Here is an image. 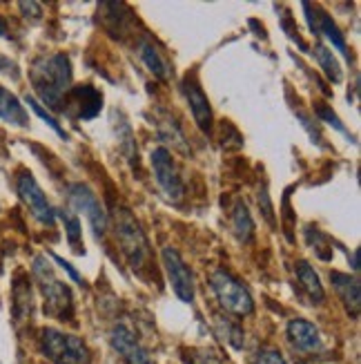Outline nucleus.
<instances>
[{
	"label": "nucleus",
	"mask_w": 361,
	"mask_h": 364,
	"mask_svg": "<svg viewBox=\"0 0 361 364\" xmlns=\"http://www.w3.org/2000/svg\"><path fill=\"white\" fill-rule=\"evenodd\" d=\"M114 230H116V240H118L123 255L134 268V273L140 279L156 277L154 252L148 242V235L143 226L138 224V219L128 208L114 210Z\"/></svg>",
	"instance_id": "f257e3e1"
},
{
	"label": "nucleus",
	"mask_w": 361,
	"mask_h": 364,
	"mask_svg": "<svg viewBox=\"0 0 361 364\" xmlns=\"http://www.w3.org/2000/svg\"><path fill=\"white\" fill-rule=\"evenodd\" d=\"M31 85L43 103L62 112L65 94L72 90V63L65 54H52L36 60L29 70Z\"/></svg>",
	"instance_id": "f03ea898"
},
{
	"label": "nucleus",
	"mask_w": 361,
	"mask_h": 364,
	"mask_svg": "<svg viewBox=\"0 0 361 364\" xmlns=\"http://www.w3.org/2000/svg\"><path fill=\"white\" fill-rule=\"evenodd\" d=\"M34 275L38 279V287L45 297V313L56 320H70L74 311V299L70 287H65L60 279H56L52 266L45 257L34 259Z\"/></svg>",
	"instance_id": "7ed1b4c3"
},
{
	"label": "nucleus",
	"mask_w": 361,
	"mask_h": 364,
	"mask_svg": "<svg viewBox=\"0 0 361 364\" xmlns=\"http://www.w3.org/2000/svg\"><path fill=\"white\" fill-rule=\"evenodd\" d=\"M40 349L54 364H89L91 353L87 344L70 333H62L56 328H43Z\"/></svg>",
	"instance_id": "20e7f679"
},
{
	"label": "nucleus",
	"mask_w": 361,
	"mask_h": 364,
	"mask_svg": "<svg viewBox=\"0 0 361 364\" xmlns=\"http://www.w3.org/2000/svg\"><path fill=\"white\" fill-rule=\"evenodd\" d=\"M210 284H212V291L218 299V304H221L228 313L237 315V318H245V315L255 311L252 295L248 293V289L241 282L234 279L228 271H223V268H218V271L212 273Z\"/></svg>",
	"instance_id": "39448f33"
},
{
	"label": "nucleus",
	"mask_w": 361,
	"mask_h": 364,
	"mask_svg": "<svg viewBox=\"0 0 361 364\" xmlns=\"http://www.w3.org/2000/svg\"><path fill=\"white\" fill-rule=\"evenodd\" d=\"M70 201L74 205V210L78 213H83L89 221V226H91V232L96 240H103L105 232H107V215L103 210V203L99 201V197L91 193V190L83 183H74L70 186Z\"/></svg>",
	"instance_id": "423d86ee"
},
{
	"label": "nucleus",
	"mask_w": 361,
	"mask_h": 364,
	"mask_svg": "<svg viewBox=\"0 0 361 364\" xmlns=\"http://www.w3.org/2000/svg\"><path fill=\"white\" fill-rule=\"evenodd\" d=\"M16 188H18V195L25 201L27 208L31 210V215H34L40 221V224L54 226L56 210L50 205V201H47V197L43 193V188L36 183L34 175H31L29 170H21L18 172V179H16Z\"/></svg>",
	"instance_id": "0eeeda50"
},
{
	"label": "nucleus",
	"mask_w": 361,
	"mask_h": 364,
	"mask_svg": "<svg viewBox=\"0 0 361 364\" xmlns=\"http://www.w3.org/2000/svg\"><path fill=\"white\" fill-rule=\"evenodd\" d=\"M161 259H163L165 273H167V279L172 284L174 295L181 299V302H192L194 299V275L190 268H187V264L181 259L179 250L172 246H165L161 252Z\"/></svg>",
	"instance_id": "6e6552de"
},
{
	"label": "nucleus",
	"mask_w": 361,
	"mask_h": 364,
	"mask_svg": "<svg viewBox=\"0 0 361 364\" xmlns=\"http://www.w3.org/2000/svg\"><path fill=\"white\" fill-rule=\"evenodd\" d=\"M152 168H154V177L159 181V186L163 188V193L172 199V201H181L183 197V181H181V172L177 168L174 156H172L165 148H156L152 150Z\"/></svg>",
	"instance_id": "1a4fd4ad"
},
{
	"label": "nucleus",
	"mask_w": 361,
	"mask_h": 364,
	"mask_svg": "<svg viewBox=\"0 0 361 364\" xmlns=\"http://www.w3.org/2000/svg\"><path fill=\"white\" fill-rule=\"evenodd\" d=\"M103 107V94L91 87V85H78L65 94V101H62V112H70L76 119L89 121L94 119Z\"/></svg>",
	"instance_id": "9d476101"
},
{
	"label": "nucleus",
	"mask_w": 361,
	"mask_h": 364,
	"mask_svg": "<svg viewBox=\"0 0 361 364\" xmlns=\"http://www.w3.org/2000/svg\"><path fill=\"white\" fill-rule=\"evenodd\" d=\"M181 92H183V97L187 101V105H190V112L199 125V130L201 132H206V134H212V107H210V101L206 97V92L201 90L199 81L194 76L187 74L183 78V83H181Z\"/></svg>",
	"instance_id": "9b49d317"
},
{
	"label": "nucleus",
	"mask_w": 361,
	"mask_h": 364,
	"mask_svg": "<svg viewBox=\"0 0 361 364\" xmlns=\"http://www.w3.org/2000/svg\"><path fill=\"white\" fill-rule=\"evenodd\" d=\"M109 344H112L114 353L121 358V364H154L128 326H114V331L109 333Z\"/></svg>",
	"instance_id": "f8f14e48"
},
{
	"label": "nucleus",
	"mask_w": 361,
	"mask_h": 364,
	"mask_svg": "<svg viewBox=\"0 0 361 364\" xmlns=\"http://www.w3.org/2000/svg\"><path fill=\"white\" fill-rule=\"evenodd\" d=\"M288 340L299 353H319L321 351V333L319 328L308 320H292L288 324Z\"/></svg>",
	"instance_id": "ddd939ff"
},
{
	"label": "nucleus",
	"mask_w": 361,
	"mask_h": 364,
	"mask_svg": "<svg viewBox=\"0 0 361 364\" xmlns=\"http://www.w3.org/2000/svg\"><path fill=\"white\" fill-rule=\"evenodd\" d=\"M331 282L333 287L341 299L343 309H346L348 315L352 318H359V311H361V289H359V277H350V275H343L339 271L331 273Z\"/></svg>",
	"instance_id": "4468645a"
},
{
	"label": "nucleus",
	"mask_w": 361,
	"mask_h": 364,
	"mask_svg": "<svg viewBox=\"0 0 361 364\" xmlns=\"http://www.w3.org/2000/svg\"><path fill=\"white\" fill-rule=\"evenodd\" d=\"M294 273H296V282H299V287L308 295L310 304H315V306L323 304L326 291L321 287V279H319L317 271L310 266V262L308 259H299V262H296V266H294Z\"/></svg>",
	"instance_id": "2eb2a0df"
},
{
	"label": "nucleus",
	"mask_w": 361,
	"mask_h": 364,
	"mask_svg": "<svg viewBox=\"0 0 361 364\" xmlns=\"http://www.w3.org/2000/svg\"><path fill=\"white\" fill-rule=\"evenodd\" d=\"M0 119L11 125H18V128H27L29 125V117L23 103L5 87H0Z\"/></svg>",
	"instance_id": "dca6fc26"
},
{
	"label": "nucleus",
	"mask_w": 361,
	"mask_h": 364,
	"mask_svg": "<svg viewBox=\"0 0 361 364\" xmlns=\"http://www.w3.org/2000/svg\"><path fill=\"white\" fill-rule=\"evenodd\" d=\"M317 34H323L328 41H331L343 58H350V52L346 47V38H343V34L339 31V27L335 25V21L331 18V16L319 7H317Z\"/></svg>",
	"instance_id": "f3484780"
},
{
	"label": "nucleus",
	"mask_w": 361,
	"mask_h": 364,
	"mask_svg": "<svg viewBox=\"0 0 361 364\" xmlns=\"http://www.w3.org/2000/svg\"><path fill=\"white\" fill-rule=\"evenodd\" d=\"M232 230L239 242H245V244L252 242L255 224H252V217H250V210L245 208L243 201H237L232 208Z\"/></svg>",
	"instance_id": "a211bd4d"
},
{
	"label": "nucleus",
	"mask_w": 361,
	"mask_h": 364,
	"mask_svg": "<svg viewBox=\"0 0 361 364\" xmlns=\"http://www.w3.org/2000/svg\"><path fill=\"white\" fill-rule=\"evenodd\" d=\"M138 54H140V60L145 63V68L159 78H167V63L165 58L161 56V52L156 50V45L150 43V41H140L138 43Z\"/></svg>",
	"instance_id": "6ab92c4d"
},
{
	"label": "nucleus",
	"mask_w": 361,
	"mask_h": 364,
	"mask_svg": "<svg viewBox=\"0 0 361 364\" xmlns=\"http://www.w3.org/2000/svg\"><path fill=\"white\" fill-rule=\"evenodd\" d=\"M315 58L319 60V65H321V70L326 72V76L331 78V83H341V68H339V60L333 56V52L328 50L326 45H317L315 47Z\"/></svg>",
	"instance_id": "aec40b11"
},
{
	"label": "nucleus",
	"mask_w": 361,
	"mask_h": 364,
	"mask_svg": "<svg viewBox=\"0 0 361 364\" xmlns=\"http://www.w3.org/2000/svg\"><path fill=\"white\" fill-rule=\"evenodd\" d=\"M216 328H218V333H221V338L226 340V344H230L232 349H243V328L239 324L216 315Z\"/></svg>",
	"instance_id": "412c9836"
},
{
	"label": "nucleus",
	"mask_w": 361,
	"mask_h": 364,
	"mask_svg": "<svg viewBox=\"0 0 361 364\" xmlns=\"http://www.w3.org/2000/svg\"><path fill=\"white\" fill-rule=\"evenodd\" d=\"M13 309L16 315H29L31 313V289L27 279H18L13 284Z\"/></svg>",
	"instance_id": "4be33fe9"
},
{
	"label": "nucleus",
	"mask_w": 361,
	"mask_h": 364,
	"mask_svg": "<svg viewBox=\"0 0 361 364\" xmlns=\"http://www.w3.org/2000/svg\"><path fill=\"white\" fill-rule=\"evenodd\" d=\"M58 217L65 221V230H67V240H70V244H72V248L76 250V252H81L83 255V248L78 246L81 244V221H78V217L72 213V210H60L58 213Z\"/></svg>",
	"instance_id": "5701e85b"
},
{
	"label": "nucleus",
	"mask_w": 361,
	"mask_h": 364,
	"mask_svg": "<svg viewBox=\"0 0 361 364\" xmlns=\"http://www.w3.org/2000/svg\"><path fill=\"white\" fill-rule=\"evenodd\" d=\"M25 101H27V105H29V107L36 112V117H40V119H43V121H45L47 125H50V128H52V130H54V132L60 136V139H65V141H67V134H65V130L60 128V123H58V121H56V119H54L50 112H47V109H45V107H43V105H40V103L34 99V97H27Z\"/></svg>",
	"instance_id": "b1692460"
},
{
	"label": "nucleus",
	"mask_w": 361,
	"mask_h": 364,
	"mask_svg": "<svg viewBox=\"0 0 361 364\" xmlns=\"http://www.w3.org/2000/svg\"><path fill=\"white\" fill-rule=\"evenodd\" d=\"M315 114L323 121V123H328V125H333V128L337 130V132H341V134H348V130H346V125H343L341 121H339V117H337V112L335 109H331L326 103H315Z\"/></svg>",
	"instance_id": "393cba45"
},
{
	"label": "nucleus",
	"mask_w": 361,
	"mask_h": 364,
	"mask_svg": "<svg viewBox=\"0 0 361 364\" xmlns=\"http://www.w3.org/2000/svg\"><path fill=\"white\" fill-rule=\"evenodd\" d=\"M187 362H190V364H230L228 360H223L212 349H194V351H190Z\"/></svg>",
	"instance_id": "a878e982"
},
{
	"label": "nucleus",
	"mask_w": 361,
	"mask_h": 364,
	"mask_svg": "<svg viewBox=\"0 0 361 364\" xmlns=\"http://www.w3.org/2000/svg\"><path fill=\"white\" fill-rule=\"evenodd\" d=\"M255 364H286V360L277 349H263V351L257 353Z\"/></svg>",
	"instance_id": "bb28decb"
},
{
	"label": "nucleus",
	"mask_w": 361,
	"mask_h": 364,
	"mask_svg": "<svg viewBox=\"0 0 361 364\" xmlns=\"http://www.w3.org/2000/svg\"><path fill=\"white\" fill-rule=\"evenodd\" d=\"M290 193H292V188H288L286 195H284V224H286L288 240H292V226H294V215H292V208H290Z\"/></svg>",
	"instance_id": "cd10ccee"
},
{
	"label": "nucleus",
	"mask_w": 361,
	"mask_h": 364,
	"mask_svg": "<svg viewBox=\"0 0 361 364\" xmlns=\"http://www.w3.org/2000/svg\"><path fill=\"white\" fill-rule=\"evenodd\" d=\"M50 257H52V259H54V262H56V264H58L60 268H65V271L70 273V277H72V279H74L76 284H81V287H85V279L81 277V273H78V271H76V268H74V266H72L70 262H65V259H62V257L54 255V252H50Z\"/></svg>",
	"instance_id": "c85d7f7f"
},
{
	"label": "nucleus",
	"mask_w": 361,
	"mask_h": 364,
	"mask_svg": "<svg viewBox=\"0 0 361 364\" xmlns=\"http://www.w3.org/2000/svg\"><path fill=\"white\" fill-rule=\"evenodd\" d=\"M259 208L263 210V215H265V219L270 221V226L274 228V210H272V203H270V199H268V193H265V188L263 190H259Z\"/></svg>",
	"instance_id": "c756f323"
},
{
	"label": "nucleus",
	"mask_w": 361,
	"mask_h": 364,
	"mask_svg": "<svg viewBox=\"0 0 361 364\" xmlns=\"http://www.w3.org/2000/svg\"><path fill=\"white\" fill-rule=\"evenodd\" d=\"M18 7L23 9L25 16H31V18H40V14H43V9H40L38 3H21Z\"/></svg>",
	"instance_id": "7c9ffc66"
},
{
	"label": "nucleus",
	"mask_w": 361,
	"mask_h": 364,
	"mask_svg": "<svg viewBox=\"0 0 361 364\" xmlns=\"http://www.w3.org/2000/svg\"><path fill=\"white\" fill-rule=\"evenodd\" d=\"M0 60H3V58H0ZM5 63H11V60H7V58H5ZM0 68H3L5 72H9V74H13V76H16V68H13V65H3V63H0Z\"/></svg>",
	"instance_id": "2f4dec72"
},
{
	"label": "nucleus",
	"mask_w": 361,
	"mask_h": 364,
	"mask_svg": "<svg viewBox=\"0 0 361 364\" xmlns=\"http://www.w3.org/2000/svg\"><path fill=\"white\" fill-rule=\"evenodd\" d=\"M7 34V23H5V18H0V36H5Z\"/></svg>",
	"instance_id": "473e14b6"
}]
</instances>
